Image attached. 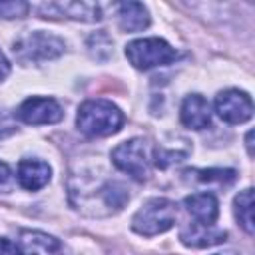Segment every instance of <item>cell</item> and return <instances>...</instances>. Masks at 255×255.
Wrapping results in <instances>:
<instances>
[{
	"label": "cell",
	"mask_w": 255,
	"mask_h": 255,
	"mask_svg": "<svg viewBox=\"0 0 255 255\" xmlns=\"http://www.w3.org/2000/svg\"><path fill=\"white\" fill-rule=\"evenodd\" d=\"M16 116L26 124H56L62 120V106L54 98H28L20 104Z\"/></svg>",
	"instance_id": "7"
},
{
	"label": "cell",
	"mask_w": 255,
	"mask_h": 255,
	"mask_svg": "<svg viewBox=\"0 0 255 255\" xmlns=\"http://www.w3.org/2000/svg\"><path fill=\"white\" fill-rule=\"evenodd\" d=\"M175 219H177L175 203L165 197H153L147 199L137 209V213L131 219V227L135 233L149 237L167 231L175 223Z\"/></svg>",
	"instance_id": "2"
},
{
	"label": "cell",
	"mask_w": 255,
	"mask_h": 255,
	"mask_svg": "<svg viewBox=\"0 0 255 255\" xmlns=\"http://www.w3.org/2000/svg\"><path fill=\"white\" fill-rule=\"evenodd\" d=\"M147 151H149L147 141L135 137V139L120 143L112 151V161L120 171L131 175L137 181H143L149 173V155H147Z\"/></svg>",
	"instance_id": "5"
},
{
	"label": "cell",
	"mask_w": 255,
	"mask_h": 255,
	"mask_svg": "<svg viewBox=\"0 0 255 255\" xmlns=\"http://www.w3.org/2000/svg\"><path fill=\"white\" fill-rule=\"evenodd\" d=\"M124 124L120 108L108 100H86L78 108L76 126L90 137H106L116 133Z\"/></svg>",
	"instance_id": "1"
},
{
	"label": "cell",
	"mask_w": 255,
	"mask_h": 255,
	"mask_svg": "<svg viewBox=\"0 0 255 255\" xmlns=\"http://www.w3.org/2000/svg\"><path fill=\"white\" fill-rule=\"evenodd\" d=\"M40 12L44 18H54V16H66L72 20H82V22H96L102 18L100 6L92 2H54V4H42Z\"/></svg>",
	"instance_id": "8"
},
{
	"label": "cell",
	"mask_w": 255,
	"mask_h": 255,
	"mask_svg": "<svg viewBox=\"0 0 255 255\" xmlns=\"http://www.w3.org/2000/svg\"><path fill=\"white\" fill-rule=\"evenodd\" d=\"M181 124L191 128V129H203L211 122V110L209 102L201 94H189L181 102V112H179Z\"/></svg>",
	"instance_id": "9"
},
{
	"label": "cell",
	"mask_w": 255,
	"mask_h": 255,
	"mask_svg": "<svg viewBox=\"0 0 255 255\" xmlns=\"http://www.w3.org/2000/svg\"><path fill=\"white\" fill-rule=\"evenodd\" d=\"M215 112L227 124H243L253 114V102L245 92L229 88L215 96Z\"/></svg>",
	"instance_id": "6"
},
{
	"label": "cell",
	"mask_w": 255,
	"mask_h": 255,
	"mask_svg": "<svg viewBox=\"0 0 255 255\" xmlns=\"http://www.w3.org/2000/svg\"><path fill=\"white\" fill-rule=\"evenodd\" d=\"M185 175H193L195 181H217V183H231L235 179L233 169H187Z\"/></svg>",
	"instance_id": "16"
},
{
	"label": "cell",
	"mask_w": 255,
	"mask_h": 255,
	"mask_svg": "<svg viewBox=\"0 0 255 255\" xmlns=\"http://www.w3.org/2000/svg\"><path fill=\"white\" fill-rule=\"evenodd\" d=\"M126 56L133 68L149 70L155 66L171 64L177 58V52L161 38H141L126 46Z\"/></svg>",
	"instance_id": "4"
},
{
	"label": "cell",
	"mask_w": 255,
	"mask_h": 255,
	"mask_svg": "<svg viewBox=\"0 0 255 255\" xmlns=\"http://www.w3.org/2000/svg\"><path fill=\"white\" fill-rule=\"evenodd\" d=\"M28 10H30V4L28 2H20V0H16V2H0V16L2 18H22V16H26L28 14Z\"/></svg>",
	"instance_id": "17"
},
{
	"label": "cell",
	"mask_w": 255,
	"mask_h": 255,
	"mask_svg": "<svg viewBox=\"0 0 255 255\" xmlns=\"http://www.w3.org/2000/svg\"><path fill=\"white\" fill-rule=\"evenodd\" d=\"M20 241L26 255H68L62 241L42 231H22Z\"/></svg>",
	"instance_id": "10"
},
{
	"label": "cell",
	"mask_w": 255,
	"mask_h": 255,
	"mask_svg": "<svg viewBox=\"0 0 255 255\" xmlns=\"http://www.w3.org/2000/svg\"><path fill=\"white\" fill-rule=\"evenodd\" d=\"M185 207L201 225H213L219 215V203L213 193H193L185 197Z\"/></svg>",
	"instance_id": "12"
},
{
	"label": "cell",
	"mask_w": 255,
	"mask_h": 255,
	"mask_svg": "<svg viewBox=\"0 0 255 255\" xmlns=\"http://www.w3.org/2000/svg\"><path fill=\"white\" fill-rule=\"evenodd\" d=\"M251 135H253V131H249V133H247V139H245V141H247V151H249V155H253V147H251Z\"/></svg>",
	"instance_id": "22"
},
{
	"label": "cell",
	"mask_w": 255,
	"mask_h": 255,
	"mask_svg": "<svg viewBox=\"0 0 255 255\" xmlns=\"http://www.w3.org/2000/svg\"><path fill=\"white\" fill-rule=\"evenodd\" d=\"M14 131H16V126H14L12 118H10L6 112H2V110H0V139H4V137H8V135H12Z\"/></svg>",
	"instance_id": "19"
},
{
	"label": "cell",
	"mask_w": 255,
	"mask_h": 255,
	"mask_svg": "<svg viewBox=\"0 0 255 255\" xmlns=\"http://www.w3.org/2000/svg\"><path fill=\"white\" fill-rule=\"evenodd\" d=\"M8 74H10V62H8V58L4 56V52L0 50V82H2Z\"/></svg>",
	"instance_id": "21"
},
{
	"label": "cell",
	"mask_w": 255,
	"mask_h": 255,
	"mask_svg": "<svg viewBox=\"0 0 255 255\" xmlns=\"http://www.w3.org/2000/svg\"><path fill=\"white\" fill-rule=\"evenodd\" d=\"M14 56L22 64H40L64 54V42L48 32H30L14 44Z\"/></svg>",
	"instance_id": "3"
},
{
	"label": "cell",
	"mask_w": 255,
	"mask_h": 255,
	"mask_svg": "<svg viewBox=\"0 0 255 255\" xmlns=\"http://www.w3.org/2000/svg\"><path fill=\"white\" fill-rule=\"evenodd\" d=\"M12 187H14V173L4 161H0V193H8L12 191Z\"/></svg>",
	"instance_id": "18"
},
{
	"label": "cell",
	"mask_w": 255,
	"mask_h": 255,
	"mask_svg": "<svg viewBox=\"0 0 255 255\" xmlns=\"http://www.w3.org/2000/svg\"><path fill=\"white\" fill-rule=\"evenodd\" d=\"M227 233L223 229H215L213 225H201V223H191L189 227H185L179 235V239L187 245V247H209V245H217L221 241H225Z\"/></svg>",
	"instance_id": "13"
},
{
	"label": "cell",
	"mask_w": 255,
	"mask_h": 255,
	"mask_svg": "<svg viewBox=\"0 0 255 255\" xmlns=\"http://www.w3.org/2000/svg\"><path fill=\"white\" fill-rule=\"evenodd\" d=\"M50 175H52L50 165L40 159H22L18 165V181L28 191H36L44 187L50 181Z\"/></svg>",
	"instance_id": "11"
},
{
	"label": "cell",
	"mask_w": 255,
	"mask_h": 255,
	"mask_svg": "<svg viewBox=\"0 0 255 255\" xmlns=\"http://www.w3.org/2000/svg\"><path fill=\"white\" fill-rule=\"evenodd\" d=\"M233 205H235L233 211H235V217H237L239 225L251 235L253 233V189L247 187V189L239 191Z\"/></svg>",
	"instance_id": "15"
},
{
	"label": "cell",
	"mask_w": 255,
	"mask_h": 255,
	"mask_svg": "<svg viewBox=\"0 0 255 255\" xmlns=\"http://www.w3.org/2000/svg\"><path fill=\"white\" fill-rule=\"evenodd\" d=\"M0 255H24V253L20 251V247L16 243H12L10 239L2 237L0 239Z\"/></svg>",
	"instance_id": "20"
},
{
	"label": "cell",
	"mask_w": 255,
	"mask_h": 255,
	"mask_svg": "<svg viewBox=\"0 0 255 255\" xmlns=\"http://www.w3.org/2000/svg\"><path fill=\"white\" fill-rule=\"evenodd\" d=\"M118 22L124 32H141L149 26L147 8L139 2H126L118 6Z\"/></svg>",
	"instance_id": "14"
}]
</instances>
